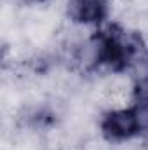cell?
<instances>
[{
	"label": "cell",
	"mask_w": 148,
	"mask_h": 150,
	"mask_svg": "<svg viewBox=\"0 0 148 150\" xmlns=\"http://www.w3.org/2000/svg\"><path fill=\"white\" fill-rule=\"evenodd\" d=\"M132 110H134V115H136L140 136L148 138V101L147 100H134Z\"/></svg>",
	"instance_id": "obj_3"
},
{
	"label": "cell",
	"mask_w": 148,
	"mask_h": 150,
	"mask_svg": "<svg viewBox=\"0 0 148 150\" xmlns=\"http://www.w3.org/2000/svg\"><path fill=\"white\" fill-rule=\"evenodd\" d=\"M19 2H23V4H42L45 0H19Z\"/></svg>",
	"instance_id": "obj_5"
},
{
	"label": "cell",
	"mask_w": 148,
	"mask_h": 150,
	"mask_svg": "<svg viewBox=\"0 0 148 150\" xmlns=\"http://www.w3.org/2000/svg\"><path fill=\"white\" fill-rule=\"evenodd\" d=\"M99 129H101V134L108 142H127L134 136H140L132 107L115 108V110H108L106 113H103Z\"/></svg>",
	"instance_id": "obj_1"
},
{
	"label": "cell",
	"mask_w": 148,
	"mask_h": 150,
	"mask_svg": "<svg viewBox=\"0 0 148 150\" xmlns=\"http://www.w3.org/2000/svg\"><path fill=\"white\" fill-rule=\"evenodd\" d=\"M108 0H68V18L78 25H101L108 18Z\"/></svg>",
	"instance_id": "obj_2"
},
{
	"label": "cell",
	"mask_w": 148,
	"mask_h": 150,
	"mask_svg": "<svg viewBox=\"0 0 148 150\" xmlns=\"http://www.w3.org/2000/svg\"><path fill=\"white\" fill-rule=\"evenodd\" d=\"M132 98L134 100H147L148 101V63L143 72L134 79V86H132Z\"/></svg>",
	"instance_id": "obj_4"
}]
</instances>
